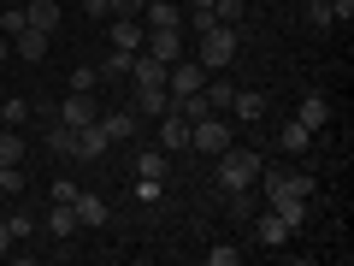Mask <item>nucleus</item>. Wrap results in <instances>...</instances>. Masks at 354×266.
<instances>
[{"instance_id": "f8f14e48", "label": "nucleus", "mask_w": 354, "mask_h": 266, "mask_svg": "<svg viewBox=\"0 0 354 266\" xmlns=\"http://www.w3.org/2000/svg\"><path fill=\"white\" fill-rule=\"evenodd\" d=\"M295 125H307V130L319 136V130L330 125V101H325V95H301V107H295Z\"/></svg>"}, {"instance_id": "f257e3e1", "label": "nucleus", "mask_w": 354, "mask_h": 266, "mask_svg": "<svg viewBox=\"0 0 354 266\" xmlns=\"http://www.w3.org/2000/svg\"><path fill=\"white\" fill-rule=\"evenodd\" d=\"M260 154H248V148H225L218 154V190L225 195H248L254 190V177H260Z\"/></svg>"}, {"instance_id": "58836bf2", "label": "nucleus", "mask_w": 354, "mask_h": 266, "mask_svg": "<svg viewBox=\"0 0 354 266\" xmlns=\"http://www.w3.org/2000/svg\"><path fill=\"white\" fill-rule=\"evenodd\" d=\"M83 12H95V18H113V12H106V0H83Z\"/></svg>"}, {"instance_id": "4c0bfd02", "label": "nucleus", "mask_w": 354, "mask_h": 266, "mask_svg": "<svg viewBox=\"0 0 354 266\" xmlns=\"http://www.w3.org/2000/svg\"><path fill=\"white\" fill-rule=\"evenodd\" d=\"M12 254V231H6V219H0V260Z\"/></svg>"}, {"instance_id": "c756f323", "label": "nucleus", "mask_w": 354, "mask_h": 266, "mask_svg": "<svg viewBox=\"0 0 354 266\" xmlns=\"http://www.w3.org/2000/svg\"><path fill=\"white\" fill-rule=\"evenodd\" d=\"M48 148L53 154H77V130H65L59 118H53V125H48Z\"/></svg>"}, {"instance_id": "f3484780", "label": "nucleus", "mask_w": 354, "mask_h": 266, "mask_svg": "<svg viewBox=\"0 0 354 266\" xmlns=\"http://www.w3.org/2000/svg\"><path fill=\"white\" fill-rule=\"evenodd\" d=\"M130 113H136V118H160V113H171V95H165V89H136Z\"/></svg>"}, {"instance_id": "4468645a", "label": "nucleus", "mask_w": 354, "mask_h": 266, "mask_svg": "<svg viewBox=\"0 0 354 266\" xmlns=\"http://www.w3.org/2000/svg\"><path fill=\"white\" fill-rule=\"evenodd\" d=\"M24 18H30V30L53 36L59 30V0H24Z\"/></svg>"}, {"instance_id": "39448f33", "label": "nucleus", "mask_w": 354, "mask_h": 266, "mask_svg": "<svg viewBox=\"0 0 354 266\" xmlns=\"http://www.w3.org/2000/svg\"><path fill=\"white\" fill-rule=\"evenodd\" d=\"M101 118V101H95V89H71L59 101V125L65 130H83V125H95Z\"/></svg>"}, {"instance_id": "aec40b11", "label": "nucleus", "mask_w": 354, "mask_h": 266, "mask_svg": "<svg viewBox=\"0 0 354 266\" xmlns=\"http://www.w3.org/2000/svg\"><path fill=\"white\" fill-rule=\"evenodd\" d=\"M12 48L24 53V60H48V48H53V36H41V30H18V36H12Z\"/></svg>"}, {"instance_id": "c85d7f7f", "label": "nucleus", "mask_w": 354, "mask_h": 266, "mask_svg": "<svg viewBox=\"0 0 354 266\" xmlns=\"http://www.w3.org/2000/svg\"><path fill=\"white\" fill-rule=\"evenodd\" d=\"M0 195L6 202H24V172L18 166H0Z\"/></svg>"}, {"instance_id": "cd10ccee", "label": "nucleus", "mask_w": 354, "mask_h": 266, "mask_svg": "<svg viewBox=\"0 0 354 266\" xmlns=\"http://www.w3.org/2000/svg\"><path fill=\"white\" fill-rule=\"evenodd\" d=\"M283 148H290V154H307V148H313V130L290 118V125H283Z\"/></svg>"}, {"instance_id": "9d476101", "label": "nucleus", "mask_w": 354, "mask_h": 266, "mask_svg": "<svg viewBox=\"0 0 354 266\" xmlns=\"http://www.w3.org/2000/svg\"><path fill=\"white\" fill-rule=\"evenodd\" d=\"M290 237H295V231L283 225V219L272 213V207H266V213L254 219V242H266V249H283V242H290Z\"/></svg>"}, {"instance_id": "7ed1b4c3", "label": "nucleus", "mask_w": 354, "mask_h": 266, "mask_svg": "<svg viewBox=\"0 0 354 266\" xmlns=\"http://www.w3.org/2000/svg\"><path fill=\"white\" fill-rule=\"evenodd\" d=\"M189 148H195V154H225V148H230V125H225L218 113H201V118L189 125Z\"/></svg>"}, {"instance_id": "5701e85b", "label": "nucleus", "mask_w": 354, "mask_h": 266, "mask_svg": "<svg viewBox=\"0 0 354 266\" xmlns=\"http://www.w3.org/2000/svg\"><path fill=\"white\" fill-rule=\"evenodd\" d=\"M301 18H307V30H330L337 18H330V0H301Z\"/></svg>"}, {"instance_id": "ea45409f", "label": "nucleus", "mask_w": 354, "mask_h": 266, "mask_svg": "<svg viewBox=\"0 0 354 266\" xmlns=\"http://www.w3.org/2000/svg\"><path fill=\"white\" fill-rule=\"evenodd\" d=\"M12 6H24V0H12Z\"/></svg>"}, {"instance_id": "f03ea898", "label": "nucleus", "mask_w": 354, "mask_h": 266, "mask_svg": "<svg viewBox=\"0 0 354 266\" xmlns=\"http://www.w3.org/2000/svg\"><path fill=\"white\" fill-rule=\"evenodd\" d=\"M236 42H242V30H230V24H207V30H201V48H195V60H201L207 71H225V65L236 60Z\"/></svg>"}, {"instance_id": "412c9836", "label": "nucleus", "mask_w": 354, "mask_h": 266, "mask_svg": "<svg viewBox=\"0 0 354 266\" xmlns=\"http://www.w3.org/2000/svg\"><path fill=\"white\" fill-rule=\"evenodd\" d=\"M165 172H171L165 148H142V154H136V177H160V184H165Z\"/></svg>"}, {"instance_id": "423d86ee", "label": "nucleus", "mask_w": 354, "mask_h": 266, "mask_svg": "<svg viewBox=\"0 0 354 266\" xmlns=\"http://www.w3.org/2000/svg\"><path fill=\"white\" fill-rule=\"evenodd\" d=\"M136 125H142V118L130 113V107H101V130H106V142H130V136H136Z\"/></svg>"}, {"instance_id": "e433bc0d", "label": "nucleus", "mask_w": 354, "mask_h": 266, "mask_svg": "<svg viewBox=\"0 0 354 266\" xmlns=\"http://www.w3.org/2000/svg\"><path fill=\"white\" fill-rule=\"evenodd\" d=\"M330 18H337V24H348V18H354V0H330Z\"/></svg>"}, {"instance_id": "4be33fe9", "label": "nucleus", "mask_w": 354, "mask_h": 266, "mask_svg": "<svg viewBox=\"0 0 354 266\" xmlns=\"http://www.w3.org/2000/svg\"><path fill=\"white\" fill-rule=\"evenodd\" d=\"M24 136H18V130L12 125H0V166H18V160H24Z\"/></svg>"}, {"instance_id": "f704fd0d", "label": "nucleus", "mask_w": 354, "mask_h": 266, "mask_svg": "<svg viewBox=\"0 0 354 266\" xmlns=\"http://www.w3.org/2000/svg\"><path fill=\"white\" fill-rule=\"evenodd\" d=\"M207 260H213V266H236V260H242V249H230V242H218V249H207Z\"/></svg>"}, {"instance_id": "393cba45", "label": "nucleus", "mask_w": 354, "mask_h": 266, "mask_svg": "<svg viewBox=\"0 0 354 266\" xmlns=\"http://www.w3.org/2000/svg\"><path fill=\"white\" fill-rule=\"evenodd\" d=\"M242 12H248V0H213V18L230 30H242Z\"/></svg>"}, {"instance_id": "0eeeda50", "label": "nucleus", "mask_w": 354, "mask_h": 266, "mask_svg": "<svg viewBox=\"0 0 354 266\" xmlns=\"http://www.w3.org/2000/svg\"><path fill=\"white\" fill-rule=\"evenodd\" d=\"M165 71H171V65L153 60V53H136V60H130V83L136 89H165Z\"/></svg>"}, {"instance_id": "a211bd4d", "label": "nucleus", "mask_w": 354, "mask_h": 266, "mask_svg": "<svg viewBox=\"0 0 354 266\" xmlns=\"http://www.w3.org/2000/svg\"><path fill=\"white\" fill-rule=\"evenodd\" d=\"M230 113H236L242 125H254V118H266V95L260 89H236V95H230Z\"/></svg>"}, {"instance_id": "2eb2a0df", "label": "nucleus", "mask_w": 354, "mask_h": 266, "mask_svg": "<svg viewBox=\"0 0 354 266\" xmlns=\"http://www.w3.org/2000/svg\"><path fill=\"white\" fill-rule=\"evenodd\" d=\"M142 36H148V24H142V18H113V48L142 53Z\"/></svg>"}, {"instance_id": "2f4dec72", "label": "nucleus", "mask_w": 354, "mask_h": 266, "mask_svg": "<svg viewBox=\"0 0 354 266\" xmlns=\"http://www.w3.org/2000/svg\"><path fill=\"white\" fill-rule=\"evenodd\" d=\"M18 30H30L24 6H6V12H0V36H18Z\"/></svg>"}, {"instance_id": "20e7f679", "label": "nucleus", "mask_w": 354, "mask_h": 266, "mask_svg": "<svg viewBox=\"0 0 354 266\" xmlns=\"http://www.w3.org/2000/svg\"><path fill=\"white\" fill-rule=\"evenodd\" d=\"M201 71L207 65L201 60H171V71H165V95H171V101H189V95H201Z\"/></svg>"}, {"instance_id": "1a4fd4ad", "label": "nucleus", "mask_w": 354, "mask_h": 266, "mask_svg": "<svg viewBox=\"0 0 354 266\" xmlns=\"http://www.w3.org/2000/svg\"><path fill=\"white\" fill-rule=\"evenodd\" d=\"M160 148H165V154L189 148V118L177 113V107H171V113H160Z\"/></svg>"}, {"instance_id": "dca6fc26", "label": "nucleus", "mask_w": 354, "mask_h": 266, "mask_svg": "<svg viewBox=\"0 0 354 266\" xmlns=\"http://www.w3.org/2000/svg\"><path fill=\"white\" fill-rule=\"evenodd\" d=\"M101 154H106V130H101V118H95V125L77 130V154L71 160H101Z\"/></svg>"}, {"instance_id": "7c9ffc66", "label": "nucleus", "mask_w": 354, "mask_h": 266, "mask_svg": "<svg viewBox=\"0 0 354 266\" xmlns=\"http://www.w3.org/2000/svg\"><path fill=\"white\" fill-rule=\"evenodd\" d=\"M130 60H136V53H124V48H113L101 60V77H130Z\"/></svg>"}, {"instance_id": "b1692460", "label": "nucleus", "mask_w": 354, "mask_h": 266, "mask_svg": "<svg viewBox=\"0 0 354 266\" xmlns=\"http://www.w3.org/2000/svg\"><path fill=\"white\" fill-rule=\"evenodd\" d=\"M6 231H12V242L36 237V213H30V207H12V213H6Z\"/></svg>"}, {"instance_id": "9b49d317", "label": "nucleus", "mask_w": 354, "mask_h": 266, "mask_svg": "<svg viewBox=\"0 0 354 266\" xmlns=\"http://www.w3.org/2000/svg\"><path fill=\"white\" fill-rule=\"evenodd\" d=\"M77 225H83V231H101L106 225V195H88V190H77Z\"/></svg>"}, {"instance_id": "72a5a7b5", "label": "nucleus", "mask_w": 354, "mask_h": 266, "mask_svg": "<svg viewBox=\"0 0 354 266\" xmlns=\"http://www.w3.org/2000/svg\"><path fill=\"white\" fill-rule=\"evenodd\" d=\"M95 83H101V65H77L71 71V89H95Z\"/></svg>"}, {"instance_id": "ddd939ff", "label": "nucleus", "mask_w": 354, "mask_h": 266, "mask_svg": "<svg viewBox=\"0 0 354 266\" xmlns=\"http://www.w3.org/2000/svg\"><path fill=\"white\" fill-rule=\"evenodd\" d=\"M48 231H53V242H71L77 231H83V225H77V207L71 202H53L48 207Z\"/></svg>"}, {"instance_id": "a878e982", "label": "nucleus", "mask_w": 354, "mask_h": 266, "mask_svg": "<svg viewBox=\"0 0 354 266\" xmlns=\"http://www.w3.org/2000/svg\"><path fill=\"white\" fill-rule=\"evenodd\" d=\"M30 113H36V107H30V101H24V95H12V101H0V125H12V130H18V125H24V118H30Z\"/></svg>"}, {"instance_id": "6e6552de", "label": "nucleus", "mask_w": 354, "mask_h": 266, "mask_svg": "<svg viewBox=\"0 0 354 266\" xmlns=\"http://www.w3.org/2000/svg\"><path fill=\"white\" fill-rule=\"evenodd\" d=\"M142 48L153 53V60H183V30H148V36H142Z\"/></svg>"}, {"instance_id": "bb28decb", "label": "nucleus", "mask_w": 354, "mask_h": 266, "mask_svg": "<svg viewBox=\"0 0 354 266\" xmlns=\"http://www.w3.org/2000/svg\"><path fill=\"white\" fill-rule=\"evenodd\" d=\"M230 95H236V89H230V83H207V89H201L207 113H230Z\"/></svg>"}, {"instance_id": "c9c22d12", "label": "nucleus", "mask_w": 354, "mask_h": 266, "mask_svg": "<svg viewBox=\"0 0 354 266\" xmlns=\"http://www.w3.org/2000/svg\"><path fill=\"white\" fill-rule=\"evenodd\" d=\"M283 177L295 184V195H313V172H283Z\"/></svg>"}, {"instance_id": "6ab92c4d", "label": "nucleus", "mask_w": 354, "mask_h": 266, "mask_svg": "<svg viewBox=\"0 0 354 266\" xmlns=\"http://www.w3.org/2000/svg\"><path fill=\"white\" fill-rule=\"evenodd\" d=\"M142 18H148V30H183V6H165V0H148Z\"/></svg>"}, {"instance_id": "473e14b6", "label": "nucleus", "mask_w": 354, "mask_h": 266, "mask_svg": "<svg viewBox=\"0 0 354 266\" xmlns=\"http://www.w3.org/2000/svg\"><path fill=\"white\" fill-rule=\"evenodd\" d=\"M142 6H148V0H106V12H113V18H142Z\"/></svg>"}]
</instances>
